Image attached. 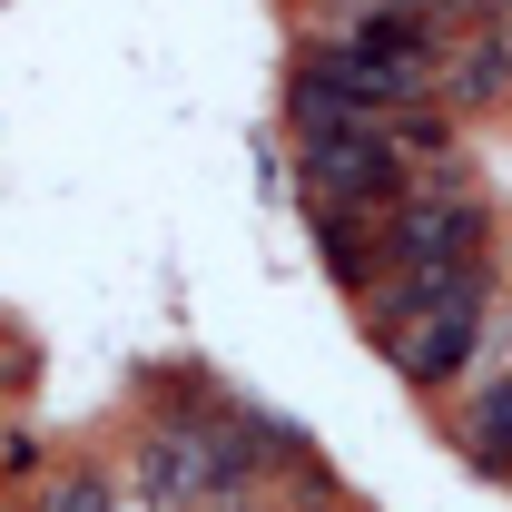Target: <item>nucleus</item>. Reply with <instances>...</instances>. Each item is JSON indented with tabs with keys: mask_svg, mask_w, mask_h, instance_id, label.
Returning <instances> with one entry per match:
<instances>
[{
	"mask_svg": "<svg viewBox=\"0 0 512 512\" xmlns=\"http://www.w3.org/2000/svg\"><path fill=\"white\" fill-rule=\"evenodd\" d=\"M453 40L444 20H424V10H404V0H375V10H355V30H335V40H316L306 50V69L316 79H335L355 109H424L434 99V79H444Z\"/></svg>",
	"mask_w": 512,
	"mask_h": 512,
	"instance_id": "1",
	"label": "nucleus"
},
{
	"mask_svg": "<svg viewBox=\"0 0 512 512\" xmlns=\"http://www.w3.org/2000/svg\"><path fill=\"white\" fill-rule=\"evenodd\" d=\"M493 276V207L473 178H414L384 217V276L375 286H483Z\"/></svg>",
	"mask_w": 512,
	"mask_h": 512,
	"instance_id": "2",
	"label": "nucleus"
},
{
	"mask_svg": "<svg viewBox=\"0 0 512 512\" xmlns=\"http://www.w3.org/2000/svg\"><path fill=\"white\" fill-rule=\"evenodd\" d=\"M483 316H493V276H483V286H434V296H414V286H384L375 296L384 355L414 384H453L463 375L473 345H483Z\"/></svg>",
	"mask_w": 512,
	"mask_h": 512,
	"instance_id": "3",
	"label": "nucleus"
},
{
	"mask_svg": "<svg viewBox=\"0 0 512 512\" xmlns=\"http://www.w3.org/2000/svg\"><path fill=\"white\" fill-rule=\"evenodd\" d=\"M463 453H473L483 473H512V375L473 394V414H463Z\"/></svg>",
	"mask_w": 512,
	"mask_h": 512,
	"instance_id": "4",
	"label": "nucleus"
},
{
	"mask_svg": "<svg viewBox=\"0 0 512 512\" xmlns=\"http://www.w3.org/2000/svg\"><path fill=\"white\" fill-rule=\"evenodd\" d=\"M30 512H119V483H109V473H60Z\"/></svg>",
	"mask_w": 512,
	"mask_h": 512,
	"instance_id": "5",
	"label": "nucleus"
},
{
	"mask_svg": "<svg viewBox=\"0 0 512 512\" xmlns=\"http://www.w3.org/2000/svg\"><path fill=\"white\" fill-rule=\"evenodd\" d=\"M217 512H266V503H256V493H237V503H217Z\"/></svg>",
	"mask_w": 512,
	"mask_h": 512,
	"instance_id": "6",
	"label": "nucleus"
},
{
	"mask_svg": "<svg viewBox=\"0 0 512 512\" xmlns=\"http://www.w3.org/2000/svg\"><path fill=\"white\" fill-rule=\"evenodd\" d=\"M119 512H158V503H119Z\"/></svg>",
	"mask_w": 512,
	"mask_h": 512,
	"instance_id": "7",
	"label": "nucleus"
},
{
	"mask_svg": "<svg viewBox=\"0 0 512 512\" xmlns=\"http://www.w3.org/2000/svg\"><path fill=\"white\" fill-rule=\"evenodd\" d=\"M503 50H512V20H503Z\"/></svg>",
	"mask_w": 512,
	"mask_h": 512,
	"instance_id": "8",
	"label": "nucleus"
}]
</instances>
